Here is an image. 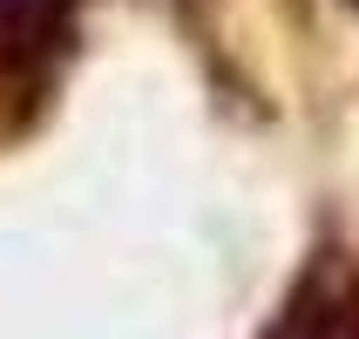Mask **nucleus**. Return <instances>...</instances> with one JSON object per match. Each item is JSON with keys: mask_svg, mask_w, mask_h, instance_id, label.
<instances>
[{"mask_svg": "<svg viewBox=\"0 0 359 339\" xmlns=\"http://www.w3.org/2000/svg\"><path fill=\"white\" fill-rule=\"evenodd\" d=\"M353 7H359V0H353Z\"/></svg>", "mask_w": 359, "mask_h": 339, "instance_id": "3", "label": "nucleus"}, {"mask_svg": "<svg viewBox=\"0 0 359 339\" xmlns=\"http://www.w3.org/2000/svg\"><path fill=\"white\" fill-rule=\"evenodd\" d=\"M81 0H0V81H27L75 27Z\"/></svg>", "mask_w": 359, "mask_h": 339, "instance_id": "2", "label": "nucleus"}, {"mask_svg": "<svg viewBox=\"0 0 359 339\" xmlns=\"http://www.w3.org/2000/svg\"><path fill=\"white\" fill-rule=\"evenodd\" d=\"M258 339H359V251L325 244Z\"/></svg>", "mask_w": 359, "mask_h": 339, "instance_id": "1", "label": "nucleus"}]
</instances>
